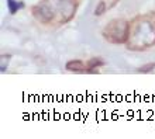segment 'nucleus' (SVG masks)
I'll return each mask as SVG.
<instances>
[{
  "label": "nucleus",
  "mask_w": 155,
  "mask_h": 139,
  "mask_svg": "<svg viewBox=\"0 0 155 139\" xmlns=\"http://www.w3.org/2000/svg\"><path fill=\"white\" fill-rule=\"evenodd\" d=\"M8 6H10V11L12 13H16L18 10V6H17V3L14 0H8Z\"/></svg>",
  "instance_id": "obj_3"
},
{
  "label": "nucleus",
  "mask_w": 155,
  "mask_h": 139,
  "mask_svg": "<svg viewBox=\"0 0 155 139\" xmlns=\"http://www.w3.org/2000/svg\"><path fill=\"white\" fill-rule=\"evenodd\" d=\"M97 65H102V61H94V59H92V61L89 62V68H90V69H92L93 66L96 68Z\"/></svg>",
  "instance_id": "obj_4"
},
{
  "label": "nucleus",
  "mask_w": 155,
  "mask_h": 139,
  "mask_svg": "<svg viewBox=\"0 0 155 139\" xmlns=\"http://www.w3.org/2000/svg\"><path fill=\"white\" fill-rule=\"evenodd\" d=\"M154 63H152V65H148V66H145V68H143V69H140L141 70V72H147V70H150V68H154Z\"/></svg>",
  "instance_id": "obj_5"
},
{
  "label": "nucleus",
  "mask_w": 155,
  "mask_h": 139,
  "mask_svg": "<svg viewBox=\"0 0 155 139\" xmlns=\"http://www.w3.org/2000/svg\"><path fill=\"white\" fill-rule=\"evenodd\" d=\"M104 8H106V4H104V2H100V3H99V6H97V8L94 10V13H96L97 16H100V14L103 13V10H104Z\"/></svg>",
  "instance_id": "obj_2"
},
{
  "label": "nucleus",
  "mask_w": 155,
  "mask_h": 139,
  "mask_svg": "<svg viewBox=\"0 0 155 139\" xmlns=\"http://www.w3.org/2000/svg\"><path fill=\"white\" fill-rule=\"evenodd\" d=\"M66 68L69 70H83V65H82L79 61H75V62H69Z\"/></svg>",
  "instance_id": "obj_1"
}]
</instances>
